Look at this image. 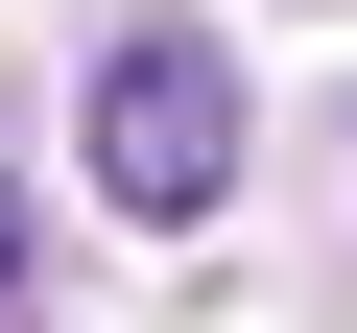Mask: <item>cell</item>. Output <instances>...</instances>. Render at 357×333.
<instances>
[{"instance_id":"1","label":"cell","mask_w":357,"mask_h":333,"mask_svg":"<svg viewBox=\"0 0 357 333\" xmlns=\"http://www.w3.org/2000/svg\"><path fill=\"white\" fill-rule=\"evenodd\" d=\"M96 191L167 215V238L238 191V72H215L191 24H119V48H96Z\"/></svg>"},{"instance_id":"2","label":"cell","mask_w":357,"mask_h":333,"mask_svg":"<svg viewBox=\"0 0 357 333\" xmlns=\"http://www.w3.org/2000/svg\"><path fill=\"white\" fill-rule=\"evenodd\" d=\"M0 309H24V191H0Z\"/></svg>"}]
</instances>
